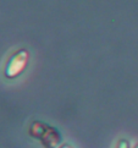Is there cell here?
Instances as JSON below:
<instances>
[{
    "label": "cell",
    "mask_w": 138,
    "mask_h": 148,
    "mask_svg": "<svg viewBox=\"0 0 138 148\" xmlns=\"http://www.w3.org/2000/svg\"><path fill=\"white\" fill-rule=\"evenodd\" d=\"M116 148H130L128 141H126V140H120V142L118 143V147H116Z\"/></svg>",
    "instance_id": "cell-3"
},
{
    "label": "cell",
    "mask_w": 138,
    "mask_h": 148,
    "mask_svg": "<svg viewBox=\"0 0 138 148\" xmlns=\"http://www.w3.org/2000/svg\"><path fill=\"white\" fill-rule=\"evenodd\" d=\"M29 60V54L27 50L20 49L17 51H15L14 54L9 58V60L5 65L4 69V75L6 78H16L20 75H22V72L26 70Z\"/></svg>",
    "instance_id": "cell-2"
},
{
    "label": "cell",
    "mask_w": 138,
    "mask_h": 148,
    "mask_svg": "<svg viewBox=\"0 0 138 148\" xmlns=\"http://www.w3.org/2000/svg\"><path fill=\"white\" fill-rule=\"evenodd\" d=\"M29 135L39 140L45 148H56L61 140L59 131L42 121H33L29 127Z\"/></svg>",
    "instance_id": "cell-1"
},
{
    "label": "cell",
    "mask_w": 138,
    "mask_h": 148,
    "mask_svg": "<svg viewBox=\"0 0 138 148\" xmlns=\"http://www.w3.org/2000/svg\"><path fill=\"white\" fill-rule=\"evenodd\" d=\"M135 148H138V143H137V145H136V146H135Z\"/></svg>",
    "instance_id": "cell-5"
},
{
    "label": "cell",
    "mask_w": 138,
    "mask_h": 148,
    "mask_svg": "<svg viewBox=\"0 0 138 148\" xmlns=\"http://www.w3.org/2000/svg\"><path fill=\"white\" fill-rule=\"evenodd\" d=\"M59 148H73L71 145H62L61 147H59Z\"/></svg>",
    "instance_id": "cell-4"
}]
</instances>
